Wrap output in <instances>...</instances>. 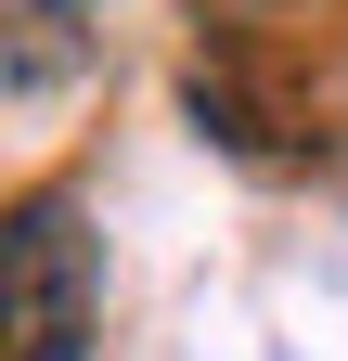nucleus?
Returning a JSON list of instances; mask_svg holds the SVG:
<instances>
[{
    "instance_id": "f257e3e1",
    "label": "nucleus",
    "mask_w": 348,
    "mask_h": 361,
    "mask_svg": "<svg viewBox=\"0 0 348 361\" xmlns=\"http://www.w3.org/2000/svg\"><path fill=\"white\" fill-rule=\"evenodd\" d=\"M104 323V233L77 194L0 207V361H91Z\"/></svg>"
},
{
    "instance_id": "f03ea898",
    "label": "nucleus",
    "mask_w": 348,
    "mask_h": 361,
    "mask_svg": "<svg viewBox=\"0 0 348 361\" xmlns=\"http://www.w3.org/2000/svg\"><path fill=\"white\" fill-rule=\"evenodd\" d=\"M104 65L91 0H0V104H52Z\"/></svg>"
}]
</instances>
